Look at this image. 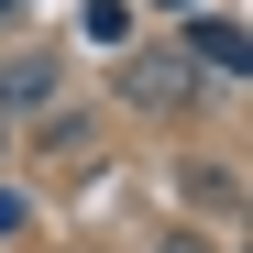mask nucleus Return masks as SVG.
<instances>
[{"mask_svg": "<svg viewBox=\"0 0 253 253\" xmlns=\"http://www.w3.org/2000/svg\"><path fill=\"white\" fill-rule=\"evenodd\" d=\"M44 99H55V66H44V55L0 66V121H11V110H44Z\"/></svg>", "mask_w": 253, "mask_h": 253, "instance_id": "obj_1", "label": "nucleus"}, {"mask_svg": "<svg viewBox=\"0 0 253 253\" xmlns=\"http://www.w3.org/2000/svg\"><path fill=\"white\" fill-rule=\"evenodd\" d=\"M187 55H198V66H220V77H242V66H253L231 22H187Z\"/></svg>", "mask_w": 253, "mask_h": 253, "instance_id": "obj_2", "label": "nucleus"}, {"mask_svg": "<svg viewBox=\"0 0 253 253\" xmlns=\"http://www.w3.org/2000/svg\"><path fill=\"white\" fill-rule=\"evenodd\" d=\"M132 99H143V110L187 99V55H143V66H132Z\"/></svg>", "mask_w": 253, "mask_h": 253, "instance_id": "obj_3", "label": "nucleus"}, {"mask_svg": "<svg viewBox=\"0 0 253 253\" xmlns=\"http://www.w3.org/2000/svg\"><path fill=\"white\" fill-rule=\"evenodd\" d=\"M22 220H33V209H22V198H11V187H0V231H22Z\"/></svg>", "mask_w": 253, "mask_h": 253, "instance_id": "obj_4", "label": "nucleus"}, {"mask_svg": "<svg viewBox=\"0 0 253 253\" xmlns=\"http://www.w3.org/2000/svg\"><path fill=\"white\" fill-rule=\"evenodd\" d=\"M165 253H209V242H165Z\"/></svg>", "mask_w": 253, "mask_h": 253, "instance_id": "obj_5", "label": "nucleus"}, {"mask_svg": "<svg viewBox=\"0 0 253 253\" xmlns=\"http://www.w3.org/2000/svg\"><path fill=\"white\" fill-rule=\"evenodd\" d=\"M165 11H198V0H165Z\"/></svg>", "mask_w": 253, "mask_h": 253, "instance_id": "obj_6", "label": "nucleus"}, {"mask_svg": "<svg viewBox=\"0 0 253 253\" xmlns=\"http://www.w3.org/2000/svg\"><path fill=\"white\" fill-rule=\"evenodd\" d=\"M0 11H22V0H0Z\"/></svg>", "mask_w": 253, "mask_h": 253, "instance_id": "obj_7", "label": "nucleus"}]
</instances>
